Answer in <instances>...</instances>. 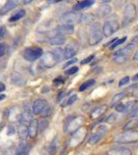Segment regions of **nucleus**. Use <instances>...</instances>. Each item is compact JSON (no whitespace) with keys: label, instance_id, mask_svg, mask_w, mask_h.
I'll list each match as a JSON object with an SVG mask.
<instances>
[{"label":"nucleus","instance_id":"f257e3e1","mask_svg":"<svg viewBox=\"0 0 138 155\" xmlns=\"http://www.w3.org/2000/svg\"><path fill=\"white\" fill-rule=\"evenodd\" d=\"M115 142L120 144H130L138 142V130L136 129H128L115 137Z\"/></svg>","mask_w":138,"mask_h":155},{"label":"nucleus","instance_id":"f03ea898","mask_svg":"<svg viewBox=\"0 0 138 155\" xmlns=\"http://www.w3.org/2000/svg\"><path fill=\"white\" fill-rule=\"evenodd\" d=\"M103 38V32L99 23L90 24L89 27V38L88 44L90 46H96L102 41Z\"/></svg>","mask_w":138,"mask_h":155},{"label":"nucleus","instance_id":"7ed1b4c3","mask_svg":"<svg viewBox=\"0 0 138 155\" xmlns=\"http://www.w3.org/2000/svg\"><path fill=\"white\" fill-rule=\"evenodd\" d=\"M119 29V24L117 19L115 18V17H111V18L107 19L106 21H105L104 25H103V28H102L103 35L109 37L113 33H115Z\"/></svg>","mask_w":138,"mask_h":155},{"label":"nucleus","instance_id":"20e7f679","mask_svg":"<svg viewBox=\"0 0 138 155\" xmlns=\"http://www.w3.org/2000/svg\"><path fill=\"white\" fill-rule=\"evenodd\" d=\"M82 122H83V117L82 116H75L67 118L66 124H64V132L74 134L77 129H79L81 127Z\"/></svg>","mask_w":138,"mask_h":155},{"label":"nucleus","instance_id":"39448f33","mask_svg":"<svg viewBox=\"0 0 138 155\" xmlns=\"http://www.w3.org/2000/svg\"><path fill=\"white\" fill-rule=\"evenodd\" d=\"M43 49L40 47H30V48H26L23 52V57L27 61L33 62L39 58H42L43 56Z\"/></svg>","mask_w":138,"mask_h":155},{"label":"nucleus","instance_id":"423d86ee","mask_svg":"<svg viewBox=\"0 0 138 155\" xmlns=\"http://www.w3.org/2000/svg\"><path fill=\"white\" fill-rule=\"evenodd\" d=\"M82 18V15L77 12H67L60 16V21L67 25H74L76 23H80Z\"/></svg>","mask_w":138,"mask_h":155},{"label":"nucleus","instance_id":"0eeeda50","mask_svg":"<svg viewBox=\"0 0 138 155\" xmlns=\"http://www.w3.org/2000/svg\"><path fill=\"white\" fill-rule=\"evenodd\" d=\"M86 134H87L86 129L83 128V127H80L79 129H77V130L72 134V137H71V140H70V146L77 147L78 145H80L84 141Z\"/></svg>","mask_w":138,"mask_h":155},{"label":"nucleus","instance_id":"6e6552de","mask_svg":"<svg viewBox=\"0 0 138 155\" xmlns=\"http://www.w3.org/2000/svg\"><path fill=\"white\" fill-rule=\"evenodd\" d=\"M56 63H57L56 60H55L53 55L50 52V53H46L42 56L41 60H40V67L44 69H48V68H51V67L55 66Z\"/></svg>","mask_w":138,"mask_h":155},{"label":"nucleus","instance_id":"1a4fd4ad","mask_svg":"<svg viewBox=\"0 0 138 155\" xmlns=\"http://www.w3.org/2000/svg\"><path fill=\"white\" fill-rule=\"evenodd\" d=\"M135 16H136V9H135V5L133 3H129L126 6L125 12H124V22H122L124 26H125V25H127V24H129L130 22H131L132 20L135 18Z\"/></svg>","mask_w":138,"mask_h":155},{"label":"nucleus","instance_id":"9d476101","mask_svg":"<svg viewBox=\"0 0 138 155\" xmlns=\"http://www.w3.org/2000/svg\"><path fill=\"white\" fill-rule=\"evenodd\" d=\"M79 50V44L76 41H73L67 46L66 50H64V59H70L74 57L77 54Z\"/></svg>","mask_w":138,"mask_h":155},{"label":"nucleus","instance_id":"9b49d317","mask_svg":"<svg viewBox=\"0 0 138 155\" xmlns=\"http://www.w3.org/2000/svg\"><path fill=\"white\" fill-rule=\"evenodd\" d=\"M107 132V128L106 126H100L99 129H98V131L96 132V134H94L91 137H89L88 140V144L89 145H94L98 143V142L100 141V140L102 139L103 137L105 136V134Z\"/></svg>","mask_w":138,"mask_h":155},{"label":"nucleus","instance_id":"f8f14e48","mask_svg":"<svg viewBox=\"0 0 138 155\" xmlns=\"http://www.w3.org/2000/svg\"><path fill=\"white\" fill-rule=\"evenodd\" d=\"M48 106L47 101L43 98H39L36 99V101L33 102V107H32V111H33V114L34 115H40L44 111V109Z\"/></svg>","mask_w":138,"mask_h":155},{"label":"nucleus","instance_id":"ddd939ff","mask_svg":"<svg viewBox=\"0 0 138 155\" xmlns=\"http://www.w3.org/2000/svg\"><path fill=\"white\" fill-rule=\"evenodd\" d=\"M107 155H132V151L125 147H115L107 151Z\"/></svg>","mask_w":138,"mask_h":155},{"label":"nucleus","instance_id":"4468645a","mask_svg":"<svg viewBox=\"0 0 138 155\" xmlns=\"http://www.w3.org/2000/svg\"><path fill=\"white\" fill-rule=\"evenodd\" d=\"M55 32L59 35H64V34H72L74 32V25H67L62 24L56 27Z\"/></svg>","mask_w":138,"mask_h":155},{"label":"nucleus","instance_id":"2eb2a0df","mask_svg":"<svg viewBox=\"0 0 138 155\" xmlns=\"http://www.w3.org/2000/svg\"><path fill=\"white\" fill-rule=\"evenodd\" d=\"M112 12V8L109 4H102L101 6H99V8L97 9V16L99 18H105V17L109 16Z\"/></svg>","mask_w":138,"mask_h":155},{"label":"nucleus","instance_id":"dca6fc26","mask_svg":"<svg viewBox=\"0 0 138 155\" xmlns=\"http://www.w3.org/2000/svg\"><path fill=\"white\" fill-rule=\"evenodd\" d=\"M30 151V145L26 141H21L17 148L16 155H28Z\"/></svg>","mask_w":138,"mask_h":155},{"label":"nucleus","instance_id":"f3484780","mask_svg":"<svg viewBox=\"0 0 138 155\" xmlns=\"http://www.w3.org/2000/svg\"><path fill=\"white\" fill-rule=\"evenodd\" d=\"M37 131H39V121L36 119H33L28 125V136L33 139L36 137Z\"/></svg>","mask_w":138,"mask_h":155},{"label":"nucleus","instance_id":"a211bd4d","mask_svg":"<svg viewBox=\"0 0 138 155\" xmlns=\"http://www.w3.org/2000/svg\"><path fill=\"white\" fill-rule=\"evenodd\" d=\"M135 48V42H131L130 45H128L127 47H125V48L119 50V51L116 52V53L114 54V56H125V57H128L130 54L132 53L133 49Z\"/></svg>","mask_w":138,"mask_h":155},{"label":"nucleus","instance_id":"6ab92c4d","mask_svg":"<svg viewBox=\"0 0 138 155\" xmlns=\"http://www.w3.org/2000/svg\"><path fill=\"white\" fill-rule=\"evenodd\" d=\"M17 5H18V2L12 1V0H9V1H7L6 3L1 7V9H0V15H2V16H3V15L7 14L9 11L14 9Z\"/></svg>","mask_w":138,"mask_h":155},{"label":"nucleus","instance_id":"aec40b11","mask_svg":"<svg viewBox=\"0 0 138 155\" xmlns=\"http://www.w3.org/2000/svg\"><path fill=\"white\" fill-rule=\"evenodd\" d=\"M106 110H107V106H105V104L99 106L98 107H96V109H95L91 113H90V118H91V119L99 118V117H101L102 115L106 112Z\"/></svg>","mask_w":138,"mask_h":155},{"label":"nucleus","instance_id":"412c9836","mask_svg":"<svg viewBox=\"0 0 138 155\" xmlns=\"http://www.w3.org/2000/svg\"><path fill=\"white\" fill-rule=\"evenodd\" d=\"M18 134L21 141H26V137H28V125L24 123H20L18 128Z\"/></svg>","mask_w":138,"mask_h":155},{"label":"nucleus","instance_id":"4be33fe9","mask_svg":"<svg viewBox=\"0 0 138 155\" xmlns=\"http://www.w3.org/2000/svg\"><path fill=\"white\" fill-rule=\"evenodd\" d=\"M94 4H95L94 0H91V1H89V0H85V1L78 2V3H77L76 5L74 6V9L76 12L77 11H82V9H85V8H87V7L92 6Z\"/></svg>","mask_w":138,"mask_h":155},{"label":"nucleus","instance_id":"5701e85b","mask_svg":"<svg viewBox=\"0 0 138 155\" xmlns=\"http://www.w3.org/2000/svg\"><path fill=\"white\" fill-rule=\"evenodd\" d=\"M51 53H52V55H53V57L55 58V60H56L57 63L60 61H62V60L64 59V50H62L61 48L54 49Z\"/></svg>","mask_w":138,"mask_h":155},{"label":"nucleus","instance_id":"b1692460","mask_svg":"<svg viewBox=\"0 0 138 155\" xmlns=\"http://www.w3.org/2000/svg\"><path fill=\"white\" fill-rule=\"evenodd\" d=\"M126 97V92H119V93L115 94V95L112 97L111 101H110V106L111 107H116L119 104V102L124 99Z\"/></svg>","mask_w":138,"mask_h":155},{"label":"nucleus","instance_id":"393cba45","mask_svg":"<svg viewBox=\"0 0 138 155\" xmlns=\"http://www.w3.org/2000/svg\"><path fill=\"white\" fill-rule=\"evenodd\" d=\"M12 84H15V85L22 86V85L25 83V80L21 74H18V72H14V74H12Z\"/></svg>","mask_w":138,"mask_h":155},{"label":"nucleus","instance_id":"a878e982","mask_svg":"<svg viewBox=\"0 0 138 155\" xmlns=\"http://www.w3.org/2000/svg\"><path fill=\"white\" fill-rule=\"evenodd\" d=\"M66 42L64 37H62L61 35H56L53 36L49 39V44L53 45V46H60V45H64Z\"/></svg>","mask_w":138,"mask_h":155},{"label":"nucleus","instance_id":"bb28decb","mask_svg":"<svg viewBox=\"0 0 138 155\" xmlns=\"http://www.w3.org/2000/svg\"><path fill=\"white\" fill-rule=\"evenodd\" d=\"M25 15H26V12H25L24 9H20V11L16 12L11 17V18H9V22H11V23H12V22L19 21L20 19H22L23 17H25Z\"/></svg>","mask_w":138,"mask_h":155},{"label":"nucleus","instance_id":"cd10ccee","mask_svg":"<svg viewBox=\"0 0 138 155\" xmlns=\"http://www.w3.org/2000/svg\"><path fill=\"white\" fill-rule=\"evenodd\" d=\"M94 21H95V16L94 15H90V14H87V15H82V18H81V21L80 23H83V24H94Z\"/></svg>","mask_w":138,"mask_h":155},{"label":"nucleus","instance_id":"c85d7f7f","mask_svg":"<svg viewBox=\"0 0 138 155\" xmlns=\"http://www.w3.org/2000/svg\"><path fill=\"white\" fill-rule=\"evenodd\" d=\"M57 137H54L53 140H52L51 144L49 145V149H48V152L50 155H54L56 153V149H57Z\"/></svg>","mask_w":138,"mask_h":155},{"label":"nucleus","instance_id":"c756f323","mask_svg":"<svg viewBox=\"0 0 138 155\" xmlns=\"http://www.w3.org/2000/svg\"><path fill=\"white\" fill-rule=\"evenodd\" d=\"M96 81L95 80H88V81L84 82L83 84H81V86L79 87V91H85L86 89H88L89 87H91L92 85H95Z\"/></svg>","mask_w":138,"mask_h":155},{"label":"nucleus","instance_id":"7c9ffc66","mask_svg":"<svg viewBox=\"0 0 138 155\" xmlns=\"http://www.w3.org/2000/svg\"><path fill=\"white\" fill-rule=\"evenodd\" d=\"M126 41H127V36L122 37V38H119V39H115V41L111 45L110 49H115L116 47H119V46H120L122 44H124V42Z\"/></svg>","mask_w":138,"mask_h":155},{"label":"nucleus","instance_id":"2f4dec72","mask_svg":"<svg viewBox=\"0 0 138 155\" xmlns=\"http://www.w3.org/2000/svg\"><path fill=\"white\" fill-rule=\"evenodd\" d=\"M77 98H78V97H77V95L76 94H74V95H72L71 97H69V99H67V101L64 102V104H62V106H71V104H74L75 101H77Z\"/></svg>","mask_w":138,"mask_h":155},{"label":"nucleus","instance_id":"473e14b6","mask_svg":"<svg viewBox=\"0 0 138 155\" xmlns=\"http://www.w3.org/2000/svg\"><path fill=\"white\" fill-rule=\"evenodd\" d=\"M128 59V57H125V56H114L113 57V61L115 63H124L126 62Z\"/></svg>","mask_w":138,"mask_h":155},{"label":"nucleus","instance_id":"72a5a7b5","mask_svg":"<svg viewBox=\"0 0 138 155\" xmlns=\"http://www.w3.org/2000/svg\"><path fill=\"white\" fill-rule=\"evenodd\" d=\"M50 113H51V107H50L49 106H47V107L44 109V111H43L40 115H41L42 118H46V117H48V116H49Z\"/></svg>","mask_w":138,"mask_h":155},{"label":"nucleus","instance_id":"f704fd0d","mask_svg":"<svg viewBox=\"0 0 138 155\" xmlns=\"http://www.w3.org/2000/svg\"><path fill=\"white\" fill-rule=\"evenodd\" d=\"M115 110L119 113H126V104H119L115 107Z\"/></svg>","mask_w":138,"mask_h":155},{"label":"nucleus","instance_id":"c9c22d12","mask_svg":"<svg viewBox=\"0 0 138 155\" xmlns=\"http://www.w3.org/2000/svg\"><path fill=\"white\" fill-rule=\"evenodd\" d=\"M77 71H78V67H77V66H73V67H71V68L67 69V71H66V74H67V76H71V74H76Z\"/></svg>","mask_w":138,"mask_h":155},{"label":"nucleus","instance_id":"e433bc0d","mask_svg":"<svg viewBox=\"0 0 138 155\" xmlns=\"http://www.w3.org/2000/svg\"><path fill=\"white\" fill-rule=\"evenodd\" d=\"M64 83V79L62 77L56 78V79L54 80V82H53V84L55 85V86H60V85H62Z\"/></svg>","mask_w":138,"mask_h":155},{"label":"nucleus","instance_id":"4c0bfd02","mask_svg":"<svg viewBox=\"0 0 138 155\" xmlns=\"http://www.w3.org/2000/svg\"><path fill=\"white\" fill-rule=\"evenodd\" d=\"M129 82H130V78H129V77H125V78H122V79L119 81V87H122L124 85H126V84L129 83Z\"/></svg>","mask_w":138,"mask_h":155},{"label":"nucleus","instance_id":"58836bf2","mask_svg":"<svg viewBox=\"0 0 138 155\" xmlns=\"http://www.w3.org/2000/svg\"><path fill=\"white\" fill-rule=\"evenodd\" d=\"M48 126V122L46 121V120H44V121H41L40 122V125H39V129L41 131H43V130H45L46 129V127Z\"/></svg>","mask_w":138,"mask_h":155},{"label":"nucleus","instance_id":"ea45409f","mask_svg":"<svg viewBox=\"0 0 138 155\" xmlns=\"http://www.w3.org/2000/svg\"><path fill=\"white\" fill-rule=\"evenodd\" d=\"M6 52V45L5 44H0V57L4 56Z\"/></svg>","mask_w":138,"mask_h":155},{"label":"nucleus","instance_id":"a19ab883","mask_svg":"<svg viewBox=\"0 0 138 155\" xmlns=\"http://www.w3.org/2000/svg\"><path fill=\"white\" fill-rule=\"evenodd\" d=\"M95 58V55H91V56H88L87 58H85L83 59L81 61V64H87V63H89V62H91L92 61V59Z\"/></svg>","mask_w":138,"mask_h":155},{"label":"nucleus","instance_id":"79ce46f5","mask_svg":"<svg viewBox=\"0 0 138 155\" xmlns=\"http://www.w3.org/2000/svg\"><path fill=\"white\" fill-rule=\"evenodd\" d=\"M115 119H116V116H115V114H111L110 116L107 117L106 121L108 122V123H113V122L115 121Z\"/></svg>","mask_w":138,"mask_h":155},{"label":"nucleus","instance_id":"37998d69","mask_svg":"<svg viewBox=\"0 0 138 155\" xmlns=\"http://www.w3.org/2000/svg\"><path fill=\"white\" fill-rule=\"evenodd\" d=\"M130 116L131 117H138V106H136L134 110L130 113Z\"/></svg>","mask_w":138,"mask_h":155},{"label":"nucleus","instance_id":"c03bdc74","mask_svg":"<svg viewBox=\"0 0 138 155\" xmlns=\"http://www.w3.org/2000/svg\"><path fill=\"white\" fill-rule=\"evenodd\" d=\"M75 62H77V59L76 58H74V59H72V60H70L69 62H67L66 64L64 65V68H66V67H67L69 65H71V64H73V63H75Z\"/></svg>","mask_w":138,"mask_h":155},{"label":"nucleus","instance_id":"a18cd8bd","mask_svg":"<svg viewBox=\"0 0 138 155\" xmlns=\"http://www.w3.org/2000/svg\"><path fill=\"white\" fill-rule=\"evenodd\" d=\"M9 130L7 131V134H9V136H11V134H14V131H15V126L12 125V124H11V125L9 126Z\"/></svg>","mask_w":138,"mask_h":155},{"label":"nucleus","instance_id":"49530a36","mask_svg":"<svg viewBox=\"0 0 138 155\" xmlns=\"http://www.w3.org/2000/svg\"><path fill=\"white\" fill-rule=\"evenodd\" d=\"M4 33H5V28L4 27H0V38L4 35Z\"/></svg>","mask_w":138,"mask_h":155},{"label":"nucleus","instance_id":"de8ad7c7","mask_svg":"<svg viewBox=\"0 0 138 155\" xmlns=\"http://www.w3.org/2000/svg\"><path fill=\"white\" fill-rule=\"evenodd\" d=\"M5 90V85L0 82V92H3Z\"/></svg>","mask_w":138,"mask_h":155},{"label":"nucleus","instance_id":"09e8293b","mask_svg":"<svg viewBox=\"0 0 138 155\" xmlns=\"http://www.w3.org/2000/svg\"><path fill=\"white\" fill-rule=\"evenodd\" d=\"M64 91L59 92V93H58V96H57V99H58V101H60V99H61L62 97H64Z\"/></svg>","mask_w":138,"mask_h":155},{"label":"nucleus","instance_id":"8fccbe9b","mask_svg":"<svg viewBox=\"0 0 138 155\" xmlns=\"http://www.w3.org/2000/svg\"><path fill=\"white\" fill-rule=\"evenodd\" d=\"M130 124H137V125H138V117H137V118H136V119H135V120H134V121L130 122ZM130 124H129V125H130Z\"/></svg>","mask_w":138,"mask_h":155},{"label":"nucleus","instance_id":"3c124183","mask_svg":"<svg viewBox=\"0 0 138 155\" xmlns=\"http://www.w3.org/2000/svg\"><path fill=\"white\" fill-rule=\"evenodd\" d=\"M133 59H134V60H136V61L138 60V50H137V52H136V53H135L134 57H133Z\"/></svg>","mask_w":138,"mask_h":155},{"label":"nucleus","instance_id":"603ef678","mask_svg":"<svg viewBox=\"0 0 138 155\" xmlns=\"http://www.w3.org/2000/svg\"><path fill=\"white\" fill-rule=\"evenodd\" d=\"M133 81H138V74H136L134 77H133Z\"/></svg>","mask_w":138,"mask_h":155},{"label":"nucleus","instance_id":"864d4df0","mask_svg":"<svg viewBox=\"0 0 138 155\" xmlns=\"http://www.w3.org/2000/svg\"><path fill=\"white\" fill-rule=\"evenodd\" d=\"M4 98H5V96H4V95H2V94H1V95H0V101H3Z\"/></svg>","mask_w":138,"mask_h":155},{"label":"nucleus","instance_id":"5fc2aeb1","mask_svg":"<svg viewBox=\"0 0 138 155\" xmlns=\"http://www.w3.org/2000/svg\"><path fill=\"white\" fill-rule=\"evenodd\" d=\"M134 42H138V35L134 38Z\"/></svg>","mask_w":138,"mask_h":155},{"label":"nucleus","instance_id":"6e6d98bb","mask_svg":"<svg viewBox=\"0 0 138 155\" xmlns=\"http://www.w3.org/2000/svg\"><path fill=\"white\" fill-rule=\"evenodd\" d=\"M24 3H31V1H23Z\"/></svg>","mask_w":138,"mask_h":155}]
</instances>
